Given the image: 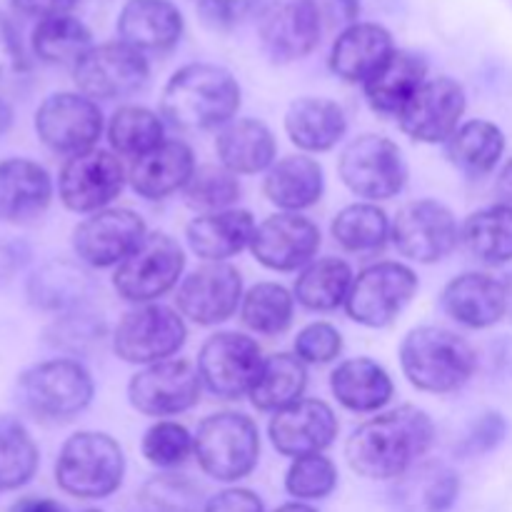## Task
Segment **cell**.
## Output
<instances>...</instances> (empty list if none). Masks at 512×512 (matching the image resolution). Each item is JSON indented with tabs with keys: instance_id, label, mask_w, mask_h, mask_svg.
<instances>
[{
	"instance_id": "5b68a950",
	"label": "cell",
	"mask_w": 512,
	"mask_h": 512,
	"mask_svg": "<svg viewBox=\"0 0 512 512\" xmlns=\"http://www.w3.org/2000/svg\"><path fill=\"white\" fill-rule=\"evenodd\" d=\"M95 393L93 378L78 360H45L25 370L15 385L23 410L40 420H70L83 413Z\"/></svg>"
},
{
	"instance_id": "9c48e42d",
	"label": "cell",
	"mask_w": 512,
	"mask_h": 512,
	"mask_svg": "<svg viewBox=\"0 0 512 512\" xmlns=\"http://www.w3.org/2000/svg\"><path fill=\"white\" fill-rule=\"evenodd\" d=\"M183 268L185 255L178 240L165 233H153L118 265L113 285L123 300L145 305L173 290L183 275Z\"/></svg>"
},
{
	"instance_id": "7402d4cb",
	"label": "cell",
	"mask_w": 512,
	"mask_h": 512,
	"mask_svg": "<svg viewBox=\"0 0 512 512\" xmlns=\"http://www.w3.org/2000/svg\"><path fill=\"white\" fill-rule=\"evenodd\" d=\"M275 450L285 458L320 455L338 435V418L323 400H298L278 410L268 425Z\"/></svg>"
},
{
	"instance_id": "ee69618b",
	"label": "cell",
	"mask_w": 512,
	"mask_h": 512,
	"mask_svg": "<svg viewBox=\"0 0 512 512\" xmlns=\"http://www.w3.org/2000/svg\"><path fill=\"white\" fill-rule=\"evenodd\" d=\"M240 318L253 333L280 335L293 323V295L278 283H258L243 295Z\"/></svg>"
},
{
	"instance_id": "e0dca14e",
	"label": "cell",
	"mask_w": 512,
	"mask_h": 512,
	"mask_svg": "<svg viewBox=\"0 0 512 512\" xmlns=\"http://www.w3.org/2000/svg\"><path fill=\"white\" fill-rule=\"evenodd\" d=\"M148 238L145 223L128 208H105L85 218L73 233L75 255L90 268L120 265Z\"/></svg>"
},
{
	"instance_id": "03108f58",
	"label": "cell",
	"mask_w": 512,
	"mask_h": 512,
	"mask_svg": "<svg viewBox=\"0 0 512 512\" xmlns=\"http://www.w3.org/2000/svg\"><path fill=\"white\" fill-rule=\"evenodd\" d=\"M275 512H318V510L310 508V505H305V503H288V505H283V508H278Z\"/></svg>"
},
{
	"instance_id": "c3c4849f",
	"label": "cell",
	"mask_w": 512,
	"mask_h": 512,
	"mask_svg": "<svg viewBox=\"0 0 512 512\" xmlns=\"http://www.w3.org/2000/svg\"><path fill=\"white\" fill-rule=\"evenodd\" d=\"M338 485V470L333 460L320 455H305L293 460L288 475H285V488L298 500H323Z\"/></svg>"
},
{
	"instance_id": "1f68e13d",
	"label": "cell",
	"mask_w": 512,
	"mask_h": 512,
	"mask_svg": "<svg viewBox=\"0 0 512 512\" xmlns=\"http://www.w3.org/2000/svg\"><path fill=\"white\" fill-rule=\"evenodd\" d=\"M343 108L328 98H300L285 113V133L308 153H325L345 138Z\"/></svg>"
},
{
	"instance_id": "f907efd6",
	"label": "cell",
	"mask_w": 512,
	"mask_h": 512,
	"mask_svg": "<svg viewBox=\"0 0 512 512\" xmlns=\"http://www.w3.org/2000/svg\"><path fill=\"white\" fill-rule=\"evenodd\" d=\"M30 80V63L13 23L0 13V98L18 93Z\"/></svg>"
},
{
	"instance_id": "9f6ffc18",
	"label": "cell",
	"mask_w": 512,
	"mask_h": 512,
	"mask_svg": "<svg viewBox=\"0 0 512 512\" xmlns=\"http://www.w3.org/2000/svg\"><path fill=\"white\" fill-rule=\"evenodd\" d=\"M203 512H265L263 500L245 488H228L205 500Z\"/></svg>"
},
{
	"instance_id": "44dd1931",
	"label": "cell",
	"mask_w": 512,
	"mask_h": 512,
	"mask_svg": "<svg viewBox=\"0 0 512 512\" xmlns=\"http://www.w3.org/2000/svg\"><path fill=\"white\" fill-rule=\"evenodd\" d=\"M320 248V230L300 213H280L255 228L250 250L260 265L278 273L303 268Z\"/></svg>"
},
{
	"instance_id": "ac0fdd59",
	"label": "cell",
	"mask_w": 512,
	"mask_h": 512,
	"mask_svg": "<svg viewBox=\"0 0 512 512\" xmlns=\"http://www.w3.org/2000/svg\"><path fill=\"white\" fill-rule=\"evenodd\" d=\"M465 105H468V98L458 80H425L423 88L398 113V123L403 133L418 143H448L460 128Z\"/></svg>"
},
{
	"instance_id": "3957f363",
	"label": "cell",
	"mask_w": 512,
	"mask_h": 512,
	"mask_svg": "<svg viewBox=\"0 0 512 512\" xmlns=\"http://www.w3.org/2000/svg\"><path fill=\"white\" fill-rule=\"evenodd\" d=\"M400 365L410 383L423 393H455L475 373L473 345L453 330L423 325L410 330L400 345Z\"/></svg>"
},
{
	"instance_id": "be15d7a7",
	"label": "cell",
	"mask_w": 512,
	"mask_h": 512,
	"mask_svg": "<svg viewBox=\"0 0 512 512\" xmlns=\"http://www.w3.org/2000/svg\"><path fill=\"white\" fill-rule=\"evenodd\" d=\"M503 290H505V315L512 320V273L503 280Z\"/></svg>"
},
{
	"instance_id": "f35d334b",
	"label": "cell",
	"mask_w": 512,
	"mask_h": 512,
	"mask_svg": "<svg viewBox=\"0 0 512 512\" xmlns=\"http://www.w3.org/2000/svg\"><path fill=\"white\" fill-rule=\"evenodd\" d=\"M353 270L340 258H323L310 263L295 280V298L300 305L318 313H328L348 300L353 288Z\"/></svg>"
},
{
	"instance_id": "681fc988",
	"label": "cell",
	"mask_w": 512,
	"mask_h": 512,
	"mask_svg": "<svg viewBox=\"0 0 512 512\" xmlns=\"http://www.w3.org/2000/svg\"><path fill=\"white\" fill-rule=\"evenodd\" d=\"M143 458L158 468H178L193 453V438L183 425L160 420L143 435Z\"/></svg>"
},
{
	"instance_id": "6f0895ef",
	"label": "cell",
	"mask_w": 512,
	"mask_h": 512,
	"mask_svg": "<svg viewBox=\"0 0 512 512\" xmlns=\"http://www.w3.org/2000/svg\"><path fill=\"white\" fill-rule=\"evenodd\" d=\"M18 13L28 15V18H58V15H68L70 10L78 5V0H10Z\"/></svg>"
},
{
	"instance_id": "e575fe53",
	"label": "cell",
	"mask_w": 512,
	"mask_h": 512,
	"mask_svg": "<svg viewBox=\"0 0 512 512\" xmlns=\"http://www.w3.org/2000/svg\"><path fill=\"white\" fill-rule=\"evenodd\" d=\"M330 390L343 408L353 413H375L393 398V380L375 360L353 358L333 370Z\"/></svg>"
},
{
	"instance_id": "cb8c5ba5",
	"label": "cell",
	"mask_w": 512,
	"mask_h": 512,
	"mask_svg": "<svg viewBox=\"0 0 512 512\" xmlns=\"http://www.w3.org/2000/svg\"><path fill=\"white\" fill-rule=\"evenodd\" d=\"M120 40L140 53H163L183 35V15L170 0H128L118 18Z\"/></svg>"
},
{
	"instance_id": "ffe728a7",
	"label": "cell",
	"mask_w": 512,
	"mask_h": 512,
	"mask_svg": "<svg viewBox=\"0 0 512 512\" xmlns=\"http://www.w3.org/2000/svg\"><path fill=\"white\" fill-rule=\"evenodd\" d=\"M243 303V278L228 263H205L178 288V310L198 325H218Z\"/></svg>"
},
{
	"instance_id": "30bf717a",
	"label": "cell",
	"mask_w": 512,
	"mask_h": 512,
	"mask_svg": "<svg viewBox=\"0 0 512 512\" xmlns=\"http://www.w3.org/2000/svg\"><path fill=\"white\" fill-rule=\"evenodd\" d=\"M418 290V275L403 263H378L353 280L345 310L365 328H385L393 323Z\"/></svg>"
},
{
	"instance_id": "5bb4252c",
	"label": "cell",
	"mask_w": 512,
	"mask_h": 512,
	"mask_svg": "<svg viewBox=\"0 0 512 512\" xmlns=\"http://www.w3.org/2000/svg\"><path fill=\"white\" fill-rule=\"evenodd\" d=\"M125 183V168L110 150H85L65 160L58 178L60 200L73 213H98L113 203Z\"/></svg>"
},
{
	"instance_id": "94428289",
	"label": "cell",
	"mask_w": 512,
	"mask_h": 512,
	"mask_svg": "<svg viewBox=\"0 0 512 512\" xmlns=\"http://www.w3.org/2000/svg\"><path fill=\"white\" fill-rule=\"evenodd\" d=\"M10 512H65V508L50 498H20Z\"/></svg>"
},
{
	"instance_id": "9a60e30c",
	"label": "cell",
	"mask_w": 512,
	"mask_h": 512,
	"mask_svg": "<svg viewBox=\"0 0 512 512\" xmlns=\"http://www.w3.org/2000/svg\"><path fill=\"white\" fill-rule=\"evenodd\" d=\"M35 130L43 145L63 155L93 150L103 133V113L98 103L78 93H55L43 100L35 113Z\"/></svg>"
},
{
	"instance_id": "484cf974",
	"label": "cell",
	"mask_w": 512,
	"mask_h": 512,
	"mask_svg": "<svg viewBox=\"0 0 512 512\" xmlns=\"http://www.w3.org/2000/svg\"><path fill=\"white\" fill-rule=\"evenodd\" d=\"M93 290L95 283L85 265L65 258L40 265L25 285L30 305L45 310V313L60 315L85 308V300L93 295Z\"/></svg>"
},
{
	"instance_id": "52a82bcc",
	"label": "cell",
	"mask_w": 512,
	"mask_h": 512,
	"mask_svg": "<svg viewBox=\"0 0 512 512\" xmlns=\"http://www.w3.org/2000/svg\"><path fill=\"white\" fill-rule=\"evenodd\" d=\"M338 173L355 195L368 200H390L405 188L408 165L398 143L383 135H360L338 160Z\"/></svg>"
},
{
	"instance_id": "ab89813d",
	"label": "cell",
	"mask_w": 512,
	"mask_h": 512,
	"mask_svg": "<svg viewBox=\"0 0 512 512\" xmlns=\"http://www.w3.org/2000/svg\"><path fill=\"white\" fill-rule=\"evenodd\" d=\"M93 48L90 30L73 15L40 20L33 30V50L50 65H78Z\"/></svg>"
},
{
	"instance_id": "f546056e",
	"label": "cell",
	"mask_w": 512,
	"mask_h": 512,
	"mask_svg": "<svg viewBox=\"0 0 512 512\" xmlns=\"http://www.w3.org/2000/svg\"><path fill=\"white\" fill-rule=\"evenodd\" d=\"M255 220L248 210H220L195 218L185 230L190 250L208 263H223L240 250L250 248L255 235Z\"/></svg>"
},
{
	"instance_id": "d590c367",
	"label": "cell",
	"mask_w": 512,
	"mask_h": 512,
	"mask_svg": "<svg viewBox=\"0 0 512 512\" xmlns=\"http://www.w3.org/2000/svg\"><path fill=\"white\" fill-rule=\"evenodd\" d=\"M465 250L485 265H505L512 260V205H490L465 220L460 230Z\"/></svg>"
},
{
	"instance_id": "d6a6232c",
	"label": "cell",
	"mask_w": 512,
	"mask_h": 512,
	"mask_svg": "<svg viewBox=\"0 0 512 512\" xmlns=\"http://www.w3.org/2000/svg\"><path fill=\"white\" fill-rule=\"evenodd\" d=\"M220 165L235 175H255L275 160V138L260 120L240 118L223 125L215 140Z\"/></svg>"
},
{
	"instance_id": "7dc6e473",
	"label": "cell",
	"mask_w": 512,
	"mask_h": 512,
	"mask_svg": "<svg viewBox=\"0 0 512 512\" xmlns=\"http://www.w3.org/2000/svg\"><path fill=\"white\" fill-rule=\"evenodd\" d=\"M143 503L158 512H200L205 510L203 490L185 475H155L143 485Z\"/></svg>"
},
{
	"instance_id": "b9f144b4",
	"label": "cell",
	"mask_w": 512,
	"mask_h": 512,
	"mask_svg": "<svg viewBox=\"0 0 512 512\" xmlns=\"http://www.w3.org/2000/svg\"><path fill=\"white\" fill-rule=\"evenodd\" d=\"M38 470V445L20 420L0 415V493L28 483Z\"/></svg>"
},
{
	"instance_id": "f5cc1de1",
	"label": "cell",
	"mask_w": 512,
	"mask_h": 512,
	"mask_svg": "<svg viewBox=\"0 0 512 512\" xmlns=\"http://www.w3.org/2000/svg\"><path fill=\"white\" fill-rule=\"evenodd\" d=\"M263 5L265 0H200V15L213 28H233Z\"/></svg>"
},
{
	"instance_id": "8992f818",
	"label": "cell",
	"mask_w": 512,
	"mask_h": 512,
	"mask_svg": "<svg viewBox=\"0 0 512 512\" xmlns=\"http://www.w3.org/2000/svg\"><path fill=\"white\" fill-rule=\"evenodd\" d=\"M193 453L205 475L220 483H235L258 465V425L243 413L210 415L193 435Z\"/></svg>"
},
{
	"instance_id": "db71d44e",
	"label": "cell",
	"mask_w": 512,
	"mask_h": 512,
	"mask_svg": "<svg viewBox=\"0 0 512 512\" xmlns=\"http://www.w3.org/2000/svg\"><path fill=\"white\" fill-rule=\"evenodd\" d=\"M508 435V423L500 413H485L470 428L468 438H465V453L483 455L498 448Z\"/></svg>"
},
{
	"instance_id": "8fae6325",
	"label": "cell",
	"mask_w": 512,
	"mask_h": 512,
	"mask_svg": "<svg viewBox=\"0 0 512 512\" xmlns=\"http://www.w3.org/2000/svg\"><path fill=\"white\" fill-rule=\"evenodd\" d=\"M390 235L400 255L425 265L448 258L460 240L455 215L438 200L405 203L390 225Z\"/></svg>"
},
{
	"instance_id": "6da1fadb",
	"label": "cell",
	"mask_w": 512,
	"mask_h": 512,
	"mask_svg": "<svg viewBox=\"0 0 512 512\" xmlns=\"http://www.w3.org/2000/svg\"><path fill=\"white\" fill-rule=\"evenodd\" d=\"M435 438V425L425 410L400 405L360 425L345 443V460L368 480H398L420 463Z\"/></svg>"
},
{
	"instance_id": "83f0119b",
	"label": "cell",
	"mask_w": 512,
	"mask_h": 512,
	"mask_svg": "<svg viewBox=\"0 0 512 512\" xmlns=\"http://www.w3.org/2000/svg\"><path fill=\"white\" fill-rule=\"evenodd\" d=\"M460 495V478L443 463H418L395 480L390 505L395 512H450Z\"/></svg>"
},
{
	"instance_id": "d6986e66",
	"label": "cell",
	"mask_w": 512,
	"mask_h": 512,
	"mask_svg": "<svg viewBox=\"0 0 512 512\" xmlns=\"http://www.w3.org/2000/svg\"><path fill=\"white\" fill-rule=\"evenodd\" d=\"M318 13L313 0H270L258 15V35L265 53L275 63H293L305 58L320 43Z\"/></svg>"
},
{
	"instance_id": "91938a15",
	"label": "cell",
	"mask_w": 512,
	"mask_h": 512,
	"mask_svg": "<svg viewBox=\"0 0 512 512\" xmlns=\"http://www.w3.org/2000/svg\"><path fill=\"white\" fill-rule=\"evenodd\" d=\"M490 363L495 373L512 380V338H500L490 345Z\"/></svg>"
},
{
	"instance_id": "8d00e7d4",
	"label": "cell",
	"mask_w": 512,
	"mask_h": 512,
	"mask_svg": "<svg viewBox=\"0 0 512 512\" xmlns=\"http://www.w3.org/2000/svg\"><path fill=\"white\" fill-rule=\"evenodd\" d=\"M305 385H308V373H305V363L298 355H270L263 360L258 380L250 390V400L258 410L278 413V410L303 400Z\"/></svg>"
},
{
	"instance_id": "7c38bea8",
	"label": "cell",
	"mask_w": 512,
	"mask_h": 512,
	"mask_svg": "<svg viewBox=\"0 0 512 512\" xmlns=\"http://www.w3.org/2000/svg\"><path fill=\"white\" fill-rule=\"evenodd\" d=\"M258 343L243 333L210 335L198 355V373L205 388L225 400L250 393L263 368Z\"/></svg>"
},
{
	"instance_id": "6125c7cd",
	"label": "cell",
	"mask_w": 512,
	"mask_h": 512,
	"mask_svg": "<svg viewBox=\"0 0 512 512\" xmlns=\"http://www.w3.org/2000/svg\"><path fill=\"white\" fill-rule=\"evenodd\" d=\"M10 123H13V110H10V105L0 98V135L10 128Z\"/></svg>"
},
{
	"instance_id": "60d3db41",
	"label": "cell",
	"mask_w": 512,
	"mask_h": 512,
	"mask_svg": "<svg viewBox=\"0 0 512 512\" xmlns=\"http://www.w3.org/2000/svg\"><path fill=\"white\" fill-rule=\"evenodd\" d=\"M335 243L343 245L350 253H370L383 248L390 235L388 215L373 203H355L335 215L333 225Z\"/></svg>"
},
{
	"instance_id": "003e7915",
	"label": "cell",
	"mask_w": 512,
	"mask_h": 512,
	"mask_svg": "<svg viewBox=\"0 0 512 512\" xmlns=\"http://www.w3.org/2000/svg\"><path fill=\"white\" fill-rule=\"evenodd\" d=\"M85 512H100V510H85Z\"/></svg>"
},
{
	"instance_id": "74e56055",
	"label": "cell",
	"mask_w": 512,
	"mask_h": 512,
	"mask_svg": "<svg viewBox=\"0 0 512 512\" xmlns=\"http://www.w3.org/2000/svg\"><path fill=\"white\" fill-rule=\"evenodd\" d=\"M505 150V135L490 120H470L455 130L448 140L450 163L465 175H488L500 163Z\"/></svg>"
},
{
	"instance_id": "7a4b0ae2",
	"label": "cell",
	"mask_w": 512,
	"mask_h": 512,
	"mask_svg": "<svg viewBox=\"0 0 512 512\" xmlns=\"http://www.w3.org/2000/svg\"><path fill=\"white\" fill-rule=\"evenodd\" d=\"M240 108V85L220 65L193 63L180 68L163 88L160 110L183 130L228 125Z\"/></svg>"
},
{
	"instance_id": "836d02e7",
	"label": "cell",
	"mask_w": 512,
	"mask_h": 512,
	"mask_svg": "<svg viewBox=\"0 0 512 512\" xmlns=\"http://www.w3.org/2000/svg\"><path fill=\"white\" fill-rule=\"evenodd\" d=\"M323 168L308 155H288L268 168L263 180L265 198L285 213L310 208L323 195Z\"/></svg>"
},
{
	"instance_id": "4316f807",
	"label": "cell",
	"mask_w": 512,
	"mask_h": 512,
	"mask_svg": "<svg viewBox=\"0 0 512 512\" xmlns=\"http://www.w3.org/2000/svg\"><path fill=\"white\" fill-rule=\"evenodd\" d=\"M53 198L50 175L38 163L10 158L0 163V223H25L43 213Z\"/></svg>"
},
{
	"instance_id": "e7e4bbea",
	"label": "cell",
	"mask_w": 512,
	"mask_h": 512,
	"mask_svg": "<svg viewBox=\"0 0 512 512\" xmlns=\"http://www.w3.org/2000/svg\"><path fill=\"white\" fill-rule=\"evenodd\" d=\"M500 185H503V190H505V193H508L510 198H512V158H510V163L505 165V170H503V178H500Z\"/></svg>"
},
{
	"instance_id": "ba28073f",
	"label": "cell",
	"mask_w": 512,
	"mask_h": 512,
	"mask_svg": "<svg viewBox=\"0 0 512 512\" xmlns=\"http://www.w3.org/2000/svg\"><path fill=\"white\" fill-rule=\"evenodd\" d=\"M185 338L188 330L175 310L145 303L123 315L113 333V350L125 363L155 365L178 353Z\"/></svg>"
},
{
	"instance_id": "277c9868",
	"label": "cell",
	"mask_w": 512,
	"mask_h": 512,
	"mask_svg": "<svg viewBox=\"0 0 512 512\" xmlns=\"http://www.w3.org/2000/svg\"><path fill=\"white\" fill-rule=\"evenodd\" d=\"M125 458L110 435L83 430L65 440L55 463V480L73 498L100 500L120 488Z\"/></svg>"
},
{
	"instance_id": "816d5d0a",
	"label": "cell",
	"mask_w": 512,
	"mask_h": 512,
	"mask_svg": "<svg viewBox=\"0 0 512 512\" xmlns=\"http://www.w3.org/2000/svg\"><path fill=\"white\" fill-rule=\"evenodd\" d=\"M340 350H343V338H340L338 328H333L330 323H310L295 338V355L303 363L325 365L338 358Z\"/></svg>"
},
{
	"instance_id": "603a6c76",
	"label": "cell",
	"mask_w": 512,
	"mask_h": 512,
	"mask_svg": "<svg viewBox=\"0 0 512 512\" xmlns=\"http://www.w3.org/2000/svg\"><path fill=\"white\" fill-rule=\"evenodd\" d=\"M395 53L393 35L375 23H355L335 38L330 70L345 83H368Z\"/></svg>"
},
{
	"instance_id": "f1b7e54d",
	"label": "cell",
	"mask_w": 512,
	"mask_h": 512,
	"mask_svg": "<svg viewBox=\"0 0 512 512\" xmlns=\"http://www.w3.org/2000/svg\"><path fill=\"white\" fill-rule=\"evenodd\" d=\"M440 300L445 313L465 328L483 330L505 318L503 280H495L485 273L458 275L445 285Z\"/></svg>"
},
{
	"instance_id": "f6af8a7d",
	"label": "cell",
	"mask_w": 512,
	"mask_h": 512,
	"mask_svg": "<svg viewBox=\"0 0 512 512\" xmlns=\"http://www.w3.org/2000/svg\"><path fill=\"white\" fill-rule=\"evenodd\" d=\"M103 338L105 320L85 308L63 313L45 328V343L68 355L90 353L95 345L103 343Z\"/></svg>"
},
{
	"instance_id": "2e32d148",
	"label": "cell",
	"mask_w": 512,
	"mask_h": 512,
	"mask_svg": "<svg viewBox=\"0 0 512 512\" xmlns=\"http://www.w3.org/2000/svg\"><path fill=\"white\" fill-rule=\"evenodd\" d=\"M148 60L140 50L118 43L93 45L75 65V83L90 100H115L133 95L148 80Z\"/></svg>"
},
{
	"instance_id": "bcb514c9",
	"label": "cell",
	"mask_w": 512,
	"mask_h": 512,
	"mask_svg": "<svg viewBox=\"0 0 512 512\" xmlns=\"http://www.w3.org/2000/svg\"><path fill=\"white\" fill-rule=\"evenodd\" d=\"M183 193L193 208L205 210V213H220V210H230V205L240 198V183L238 175L230 173L223 165H200L195 168Z\"/></svg>"
},
{
	"instance_id": "4fadbf2b",
	"label": "cell",
	"mask_w": 512,
	"mask_h": 512,
	"mask_svg": "<svg viewBox=\"0 0 512 512\" xmlns=\"http://www.w3.org/2000/svg\"><path fill=\"white\" fill-rule=\"evenodd\" d=\"M198 365L190 360H163V363L145 365L133 375L128 385V398L138 413L153 418L185 413L200 400Z\"/></svg>"
},
{
	"instance_id": "7bdbcfd3",
	"label": "cell",
	"mask_w": 512,
	"mask_h": 512,
	"mask_svg": "<svg viewBox=\"0 0 512 512\" xmlns=\"http://www.w3.org/2000/svg\"><path fill=\"white\" fill-rule=\"evenodd\" d=\"M163 133V120L143 105H123L115 110L108 125V140L113 150L133 158L158 148L163 143Z\"/></svg>"
},
{
	"instance_id": "11a10c76",
	"label": "cell",
	"mask_w": 512,
	"mask_h": 512,
	"mask_svg": "<svg viewBox=\"0 0 512 512\" xmlns=\"http://www.w3.org/2000/svg\"><path fill=\"white\" fill-rule=\"evenodd\" d=\"M323 30H340L358 23L360 0H313Z\"/></svg>"
},
{
	"instance_id": "4dcf8cb0",
	"label": "cell",
	"mask_w": 512,
	"mask_h": 512,
	"mask_svg": "<svg viewBox=\"0 0 512 512\" xmlns=\"http://www.w3.org/2000/svg\"><path fill=\"white\" fill-rule=\"evenodd\" d=\"M428 65L420 55L395 50L383 68L365 83V98L380 115H398L415 93L425 85Z\"/></svg>"
},
{
	"instance_id": "680465c9",
	"label": "cell",
	"mask_w": 512,
	"mask_h": 512,
	"mask_svg": "<svg viewBox=\"0 0 512 512\" xmlns=\"http://www.w3.org/2000/svg\"><path fill=\"white\" fill-rule=\"evenodd\" d=\"M28 255V248H25L23 243L0 238V288H5V285L20 273V268L25 265Z\"/></svg>"
},
{
	"instance_id": "d4e9b609",
	"label": "cell",
	"mask_w": 512,
	"mask_h": 512,
	"mask_svg": "<svg viewBox=\"0 0 512 512\" xmlns=\"http://www.w3.org/2000/svg\"><path fill=\"white\" fill-rule=\"evenodd\" d=\"M195 173L193 150L183 140H163L155 150L135 158L128 180L145 200H163L185 188Z\"/></svg>"
}]
</instances>
